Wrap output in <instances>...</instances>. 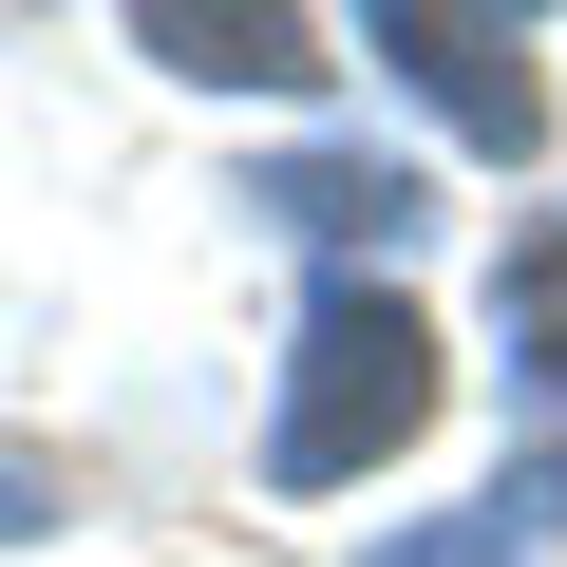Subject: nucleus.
<instances>
[{"mask_svg": "<svg viewBox=\"0 0 567 567\" xmlns=\"http://www.w3.org/2000/svg\"><path fill=\"white\" fill-rule=\"evenodd\" d=\"M435 435V322L398 284H322L303 341H284V416H265V473L284 492H360L379 454Z\"/></svg>", "mask_w": 567, "mask_h": 567, "instance_id": "f257e3e1", "label": "nucleus"}, {"mask_svg": "<svg viewBox=\"0 0 567 567\" xmlns=\"http://www.w3.org/2000/svg\"><path fill=\"white\" fill-rule=\"evenodd\" d=\"M379 58L473 133V152H529L548 133V76H529V20H473V0H379Z\"/></svg>", "mask_w": 567, "mask_h": 567, "instance_id": "f03ea898", "label": "nucleus"}, {"mask_svg": "<svg viewBox=\"0 0 567 567\" xmlns=\"http://www.w3.org/2000/svg\"><path fill=\"white\" fill-rule=\"evenodd\" d=\"M171 76H246V95H303L322 76V20H284V0H246V20H189V0H152V20H133Z\"/></svg>", "mask_w": 567, "mask_h": 567, "instance_id": "7ed1b4c3", "label": "nucleus"}, {"mask_svg": "<svg viewBox=\"0 0 567 567\" xmlns=\"http://www.w3.org/2000/svg\"><path fill=\"white\" fill-rule=\"evenodd\" d=\"M548 529H567V454H548V473H511V492H473L454 529H416V548H379V567H529Z\"/></svg>", "mask_w": 567, "mask_h": 567, "instance_id": "20e7f679", "label": "nucleus"}, {"mask_svg": "<svg viewBox=\"0 0 567 567\" xmlns=\"http://www.w3.org/2000/svg\"><path fill=\"white\" fill-rule=\"evenodd\" d=\"M492 322H511L529 398H567V208H548V227H511V265H492Z\"/></svg>", "mask_w": 567, "mask_h": 567, "instance_id": "39448f33", "label": "nucleus"}, {"mask_svg": "<svg viewBox=\"0 0 567 567\" xmlns=\"http://www.w3.org/2000/svg\"><path fill=\"white\" fill-rule=\"evenodd\" d=\"M265 208H284V227H379V246H398V227H416V171H265Z\"/></svg>", "mask_w": 567, "mask_h": 567, "instance_id": "423d86ee", "label": "nucleus"}]
</instances>
